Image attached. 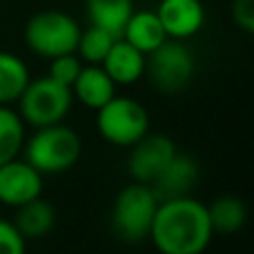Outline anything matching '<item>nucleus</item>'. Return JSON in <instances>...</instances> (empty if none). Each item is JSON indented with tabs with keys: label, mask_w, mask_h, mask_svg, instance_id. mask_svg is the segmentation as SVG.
Returning <instances> with one entry per match:
<instances>
[{
	"label": "nucleus",
	"mask_w": 254,
	"mask_h": 254,
	"mask_svg": "<svg viewBox=\"0 0 254 254\" xmlns=\"http://www.w3.org/2000/svg\"><path fill=\"white\" fill-rule=\"evenodd\" d=\"M145 71L152 85L163 94H176L185 89L194 78L196 58L183 40L167 38L152 54H147Z\"/></svg>",
	"instance_id": "7"
},
{
	"label": "nucleus",
	"mask_w": 254,
	"mask_h": 254,
	"mask_svg": "<svg viewBox=\"0 0 254 254\" xmlns=\"http://www.w3.org/2000/svg\"><path fill=\"white\" fill-rule=\"evenodd\" d=\"M80 25L74 16L58 9H45L27 20L25 25V43L36 56L47 61L63 54H76Z\"/></svg>",
	"instance_id": "4"
},
{
	"label": "nucleus",
	"mask_w": 254,
	"mask_h": 254,
	"mask_svg": "<svg viewBox=\"0 0 254 254\" xmlns=\"http://www.w3.org/2000/svg\"><path fill=\"white\" fill-rule=\"evenodd\" d=\"M96 129L107 143L116 147H131L149 131V114L136 98L112 96L96 110Z\"/></svg>",
	"instance_id": "6"
},
{
	"label": "nucleus",
	"mask_w": 254,
	"mask_h": 254,
	"mask_svg": "<svg viewBox=\"0 0 254 254\" xmlns=\"http://www.w3.org/2000/svg\"><path fill=\"white\" fill-rule=\"evenodd\" d=\"M116 36L110 31L101 29L96 25H89L87 29H80L78 45H76V56L80 61H85L87 65H101L103 58L107 56V52L112 49Z\"/></svg>",
	"instance_id": "20"
},
{
	"label": "nucleus",
	"mask_w": 254,
	"mask_h": 254,
	"mask_svg": "<svg viewBox=\"0 0 254 254\" xmlns=\"http://www.w3.org/2000/svg\"><path fill=\"white\" fill-rule=\"evenodd\" d=\"M207 216H210V223L214 234H234L246 225L248 221V207L246 203L239 196L232 194H225L219 196L207 205Z\"/></svg>",
	"instance_id": "17"
},
{
	"label": "nucleus",
	"mask_w": 254,
	"mask_h": 254,
	"mask_svg": "<svg viewBox=\"0 0 254 254\" xmlns=\"http://www.w3.org/2000/svg\"><path fill=\"white\" fill-rule=\"evenodd\" d=\"M83 69V61H80L76 54H63V56H56L49 61V78H54L56 83L65 85V87L71 89L76 76Z\"/></svg>",
	"instance_id": "21"
},
{
	"label": "nucleus",
	"mask_w": 254,
	"mask_h": 254,
	"mask_svg": "<svg viewBox=\"0 0 254 254\" xmlns=\"http://www.w3.org/2000/svg\"><path fill=\"white\" fill-rule=\"evenodd\" d=\"M201 179V167L190 154L176 152L172 161L161 170V174L149 183L158 201H170V198L188 196L194 190V185Z\"/></svg>",
	"instance_id": "11"
},
{
	"label": "nucleus",
	"mask_w": 254,
	"mask_h": 254,
	"mask_svg": "<svg viewBox=\"0 0 254 254\" xmlns=\"http://www.w3.org/2000/svg\"><path fill=\"white\" fill-rule=\"evenodd\" d=\"M25 161L40 174H63L78 163L83 143L80 136L65 123L36 127L31 138H25Z\"/></svg>",
	"instance_id": "2"
},
{
	"label": "nucleus",
	"mask_w": 254,
	"mask_h": 254,
	"mask_svg": "<svg viewBox=\"0 0 254 254\" xmlns=\"http://www.w3.org/2000/svg\"><path fill=\"white\" fill-rule=\"evenodd\" d=\"M29 69L11 52H0V105H11L29 83Z\"/></svg>",
	"instance_id": "18"
},
{
	"label": "nucleus",
	"mask_w": 254,
	"mask_h": 254,
	"mask_svg": "<svg viewBox=\"0 0 254 254\" xmlns=\"http://www.w3.org/2000/svg\"><path fill=\"white\" fill-rule=\"evenodd\" d=\"M145 63L147 56L143 52H138L136 47H131L127 40L116 38L112 49L107 52V56L103 58L101 67L107 71L112 80L119 85H134L143 78L145 74Z\"/></svg>",
	"instance_id": "12"
},
{
	"label": "nucleus",
	"mask_w": 254,
	"mask_h": 254,
	"mask_svg": "<svg viewBox=\"0 0 254 254\" xmlns=\"http://www.w3.org/2000/svg\"><path fill=\"white\" fill-rule=\"evenodd\" d=\"M43 194V174L29 165L25 158H11L0 165V203L20 207L31 198Z\"/></svg>",
	"instance_id": "9"
},
{
	"label": "nucleus",
	"mask_w": 254,
	"mask_h": 254,
	"mask_svg": "<svg viewBox=\"0 0 254 254\" xmlns=\"http://www.w3.org/2000/svg\"><path fill=\"white\" fill-rule=\"evenodd\" d=\"M176 154V145L165 134H145L129 147L127 172L136 183H152Z\"/></svg>",
	"instance_id": "8"
},
{
	"label": "nucleus",
	"mask_w": 254,
	"mask_h": 254,
	"mask_svg": "<svg viewBox=\"0 0 254 254\" xmlns=\"http://www.w3.org/2000/svg\"><path fill=\"white\" fill-rule=\"evenodd\" d=\"M158 198L147 183H129L112 205V230L125 243H140L149 237Z\"/></svg>",
	"instance_id": "3"
},
{
	"label": "nucleus",
	"mask_w": 254,
	"mask_h": 254,
	"mask_svg": "<svg viewBox=\"0 0 254 254\" xmlns=\"http://www.w3.org/2000/svg\"><path fill=\"white\" fill-rule=\"evenodd\" d=\"M18 114L31 127H47L63 123L67 119L74 103V94L69 87L56 83L49 76L29 78L27 87L18 98Z\"/></svg>",
	"instance_id": "5"
},
{
	"label": "nucleus",
	"mask_w": 254,
	"mask_h": 254,
	"mask_svg": "<svg viewBox=\"0 0 254 254\" xmlns=\"http://www.w3.org/2000/svg\"><path fill=\"white\" fill-rule=\"evenodd\" d=\"M212 237L207 205L188 194L158 201L147 239L161 254H203Z\"/></svg>",
	"instance_id": "1"
},
{
	"label": "nucleus",
	"mask_w": 254,
	"mask_h": 254,
	"mask_svg": "<svg viewBox=\"0 0 254 254\" xmlns=\"http://www.w3.org/2000/svg\"><path fill=\"white\" fill-rule=\"evenodd\" d=\"M71 94L85 107L98 110L112 96H116V83L107 76V71L101 65H83L80 74L71 85Z\"/></svg>",
	"instance_id": "13"
},
{
	"label": "nucleus",
	"mask_w": 254,
	"mask_h": 254,
	"mask_svg": "<svg viewBox=\"0 0 254 254\" xmlns=\"http://www.w3.org/2000/svg\"><path fill=\"white\" fill-rule=\"evenodd\" d=\"M0 254H27V239L18 232L13 221L0 219Z\"/></svg>",
	"instance_id": "22"
},
{
	"label": "nucleus",
	"mask_w": 254,
	"mask_h": 254,
	"mask_svg": "<svg viewBox=\"0 0 254 254\" xmlns=\"http://www.w3.org/2000/svg\"><path fill=\"white\" fill-rule=\"evenodd\" d=\"M16 210L18 212L16 219H13V225L25 239H40L52 232L54 225H56V210L43 196L31 198V201H27L25 205L16 207Z\"/></svg>",
	"instance_id": "15"
},
{
	"label": "nucleus",
	"mask_w": 254,
	"mask_h": 254,
	"mask_svg": "<svg viewBox=\"0 0 254 254\" xmlns=\"http://www.w3.org/2000/svg\"><path fill=\"white\" fill-rule=\"evenodd\" d=\"M232 20L241 31L252 34L254 31V0H234Z\"/></svg>",
	"instance_id": "23"
},
{
	"label": "nucleus",
	"mask_w": 254,
	"mask_h": 254,
	"mask_svg": "<svg viewBox=\"0 0 254 254\" xmlns=\"http://www.w3.org/2000/svg\"><path fill=\"white\" fill-rule=\"evenodd\" d=\"M85 13L89 25H96L121 38L125 22L134 13V0H85Z\"/></svg>",
	"instance_id": "16"
},
{
	"label": "nucleus",
	"mask_w": 254,
	"mask_h": 254,
	"mask_svg": "<svg viewBox=\"0 0 254 254\" xmlns=\"http://www.w3.org/2000/svg\"><path fill=\"white\" fill-rule=\"evenodd\" d=\"M156 16L167 38L188 40L205 25V7L201 0H161Z\"/></svg>",
	"instance_id": "10"
},
{
	"label": "nucleus",
	"mask_w": 254,
	"mask_h": 254,
	"mask_svg": "<svg viewBox=\"0 0 254 254\" xmlns=\"http://www.w3.org/2000/svg\"><path fill=\"white\" fill-rule=\"evenodd\" d=\"M25 145V121L9 105H0V165L22 152Z\"/></svg>",
	"instance_id": "19"
},
{
	"label": "nucleus",
	"mask_w": 254,
	"mask_h": 254,
	"mask_svg": "<svg viewBox=\"0 0 254 254\" xmlns=\"http://www.w3.org/2000/svg\"><path fill=\"white\" fill-rule=\"evenodd\" d=\"M121 38L147 56L158 45L165 43L167 34L163 29L161 20H158L156 11H134L129 16V20L125 22Z\"/></svg>",
	"instance_id": "14"
}]
</instances>
